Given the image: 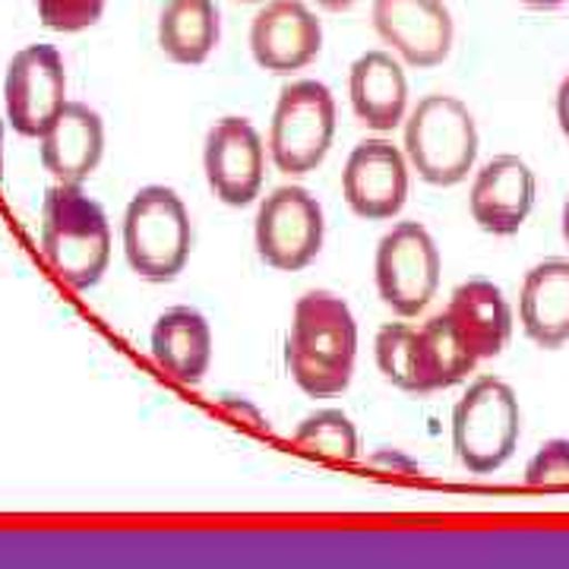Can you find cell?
I'll use <instances>...</instances> for the list:
<instances>
[{
  "instance_id": "obj_1",
  "label": "cell",
  "mask_w": 569,
  "mask_h": 569,
  "mask_svg": "<svg viewBox=\"0 0 569 569\" xmlns=\"http://www.w3.org/2000/svg\"><path fill=\"white\" fill-rule=\"evenodd\" d=\"M284 361L291 380L313 399H329L351 387L358 361V323L351 307L332 291H307L298 298Z\"/></svg>"
},
{
  "instance_id": "obj_2",
  "label": "cell",
  "mask_w": 569,
  "mask_h": 569,
  "mask_svg": "<svg viewBox=\"0 0 569 569\" xmlns=\"http://www.w3.org/2000/svg\"><path fill=\"white\" fill-rule=\"evenodd\" d=\"M41 253L73 291L102 282L111 263V224L82 183H54L41 203Z\"/></svg>"
},
{
  "instance_id": "obj_3",
  "label": "cell",
  "mask_w": 569,
  "mask_h": 569,
  "mask_svg": "<svg viewBox=\"0 0 569 569\" xmlns=\"http://www.w3.org/2000/svg\"><path fill=\"white\" fill-rule=\"evenodd\" d=\"M127 266L146 282H174L193 250V222L178 197L164 183H149L133 193L121 224Z\"/></svg>"
},
{
  "instance_id": "obj_4",
  "label": "cell",
  "mask_w": 569,
  "mask_h": 569,
  "mask_svg": "<svg viewBox=\"0 0 569 569\" xmlns=\"http://www.w3.org/2000/svg\"><path fill=\"white\" fill-rule=\"evenodd\" d=\"M478 123L456 96L430 92L406 118V159L433 187H456L478 162Z\"/></svg>"
},
{
  "instance_id": "obj_5",
  "label": "cell",
  "mask_w": 569,
  "mask_h": 569,
  "mask_svg": "<svg viewBox=\"0 0 569 569\" xmlns=\"http://www.w3.org/2000/svg\"><path fill=\"white\" fill-rule=\"evenodd\" d=\"M522 437L516 389L500 377H478L452 408V449L471 475H490L512 459Z\"/></svg>"
},
{
  "instance_id": "obj_6",
  "label": "cell",
  "mask_w": 569,
  "mask_h": 569,
  "mask_svg": "<svg viewBox=\"0 0 569 569\" xmlns=\"http://www.w3.org/2000/svg\"><path fill=\"white\" fill-rule=\"evenodd\" d=\"M336 137V99L320 80L288 82L269 123V159L272 164L301 178L317 171L332 149Z\"/></svg>"
},
{
  "instance_id": "obj_7",
  "label": "cell",
  "mask_w": 569,
  "mask_h": 569,
  "mask_svg": "<svg viewBox=\"0 0 569 569\" xmlns=\"http://www.w3.org/2000/svg\"><path fill=\"white\" fill-rule=\"evenodd\" d=\"M440 272H443L440 247L421 222L392 224L380 238L373 279L383 305L402 320L425 313L427 305L437 298Z\"/></svg>"
},
{
  "instance_id": "obj_8",
  "label": "cell",
  "mask_w": 569,
  "mask_h": 569,
  "mask_svg": "<svg viewBox=\"0 0 569 569\" xmlns=\"http://www.w3.org/2000/svg\"><path fill=\"white\" fill-rule=\"evenodd\" d=\"M323 206L305 187H276L257 209V253L266 266L279 272H298L313 263L323 250Z\"/></svg>"
},
{
  "instance_id": "obj_9",
  "label": "cell",
  "mask_w": 569,
  "mask_h": 569,
  "mask_svg": "<svg viewBox=\"0 0 569 569\" xmlns=\"http://www.w3.org/2000/svg\"><path fill=\"white\" fill-rule=\"evenodd\" d=\"M67 104V63L54 44H26L7 63L3 108L10 127L39 140Z\"/></svg>"
},
{
  "instance_id": "obj_10",
  "label": "cell",
  "mask_w": 569,
  "mask_h": 569,
  "mask_svg": "<svg viewBox=\"0 0 569 569\" xmlns=\"http://www.w3.org/2000/svg\"><path fill=\"white\" fill-rule=\"evenodd\" d=\"M370 22L389 51L415 70L447 61L456 22L443 0H373Z\"/></svg>"
},
{
  "instance_id": "obj_11",
  "label": "cell",
  "mask_w": 569,
  "mask_h": 569,
  "mask_svg": "<svg viewBox=\"0 0 569 569\" xmlns=\"http://www.w3.org/2000/svg\"><path fill=\"white\" fill-rule=\"evenodd\" d=\"M203 171L209 190L224 206H250L266 178V146L247 118H222L209 127L203 142Z\"/></svg>"
},
{
  "instance_id": "obj_12",
  "label": "cell",
  "mask_w": 569,
  "mask_h": 569,
  "mask_svg": "<svg viewBox=\"0 0 569 569\" xmlns=\"http://www.w3.org/2000/svg\"><path fill=\"white\" fill-rule=\"evenodd\" d=\"M342 197L358 219H396L408 203L406 152L383 137L358 142L342 171Z\"/></svg>"
},
{
  "instance_id": "obj_13",
  "label": "cell",
  "mask_w": 569,
  "mask_h": 569,
  "mask_svg": "<svg viewBox=\"0 0 569 569\" xmlns=\"http://www.w3.org/2000/svg\"><path fill=\"white\" fill-rule=\"evenodd\" d=\"M323 22L305 0H266L250 22V54L260 70L291 77L320 58Z\"/></svg>"
},
{
  "instance_id": "obj_14",
  "label": "cell",
  "mask_w": 569,
  "mask_h": 569,
  "mask_svg": "<svg viewBox=\"0 0 569 569\" xmlns=\"http://www.w3.org/2000/svg\"><path fill=\"white\" fill-rule=\"evenodd\" d=\"M535 193H538V181L526 159L493 156L475 174L468 193V212L481 231L497 238H512L529 222Z\"/></svg>"
},
{
  "instance_id": "obj_15",
  "label": "cell",
  "mask_w": 569,
  "mask_h": 569,
  "mask_svg": "<svg viewBox=\"0 0 569 569\" xmlns=\"http://www.w3.org/2000/svg\"><path fill=\"white\" fill-rule=\"evenodd\" d=\"M39 156L58 183L89 181L104 156L102 114L89 104L67 102L39 137Z\"/></svg>"
},
{
  "instance_id": "obj_16",
  "label": "cell",
  "mask_w": 569,
  "mask_h": 569,
  "mask_svg": "<svg viewBox=\"0 0 569 569\" xmlns=\"http://www.w3.org/2000/svg\"><path fill=\"white\" fill-rule=\"evenodd\" d=\"M348 99L355 118L389 133L408 118V77L392 51L373 48L365 51L348 70Z\"/></svg>"
},
{
  "instance_id": "obj_17",
  "label": "cell",
  "mask_w": 569,
  "mask_h": 569,
  "mask_svg": "<svg viewBox=\"0 0 569 569\" xmlns=\"http://www.w3.org/2000/svg\"><path fill=\"white\" fill-rule=\"evenodd\" d=\"M149 348L171 380L200 387L212 365V326L193 307H171L152 326Z\"/></svg>"
},
{
  "instance_id": "obj_18",
  "label": "cell",
  "mask_w": 569,
  "mask_h": 569,
  "mask_svg": "<svg viewBox=\"0 0 569 569\" xmlns=\"http://www.w3.org/2000/svg\"><path fill=\"white\" fill-rule=\"evenodd\" d=\"M447 313L478 361L497 358L512 339V307L500 284L490 279H468L459 284L449 298Z\"/></svg>"
},
{
  "instance_id": "obj_19",
  "label": "cell",
  "mask_w": 569,
  "mask_h": 569,
  "mask_svg": "<svg viewBox=\"0 0 569 569\" xmlns=\"http://www.w3.org/2000/svg\"><path fill=\"white\" fill-rule=\"evenodd\" d=\"M519 320L535 346L557 351L569 342V260L531 266L519 291Z\"/></svg>"
},
{
  "instance_id": "obj_20",
  "label": "cell",
  "mask_w": 569,
  "mask_h": 569,
  "mask_svg": "<svg viewBox=\"0 0 569 569\" xmlns=\"http://www.w3.org/2000/svg\"><path fill=\"white\" fill-rule=\"evenodd\" d=\"M156 32L168 61L200 67L222 39V13L216 0H164Z\"/></svg>"
},
{
  "instance_id": "obj_21",
  "label": "cell",
  "mask_w": 569,
  "mask_h": 569,
  "mask_svg": "<svg viewBox=\"0 0 569 569\" xmlns=\"http://www.w3.org/2000/svg\"><path fill=\"white\" fill-rule=\"evenodd\" d=\"M418 348H421V380H425V396L440 392V389L462 383L468 373L478 367L475 351L466 346L462 332L449 320V313L430 317L418 329Z\"/></svg>"
},
{
  "instance_id": "obj_22",
  "label": "cell",
  "mask_w": 569,
  "mask_h": 569,
  "mask_svg": "<svg viewBox=\"0 0 569 569\" xmlns=\"http://www.w3.org/2000/svg\"><path fill=\"white\" fill-rule=\"evenodd\" d=\"M373 358L380 373L389 383L402 392L425 396V380H421V348H418V329L408 323L380 326L373 339Z\"/></svg>"
},
{
  "instance_id": "obj_23",
  "label": "cell",
  "mask_w": 569,
  "mask_h": 569,
  "mask_svg": "<svg viewBox=\"0 0 569 569\" xmlns=\"http://www.w3.org/2000/svg\"><path fill=\"white\" fill-rule=\"evenodd\" d=\"M291 440L326 459H339V462L358 459V427L339 408H320L307 415L305 421L295 427Z\"/></svg>"
},
{
  "instance_id": "obj_24",
  "label": "cell",
  "mask_w": 569,
  "mask_h": 569,
  "mask_svg": "<svg viewBox=\"0 0 569 569\" xmlns=\"http://www.w3.org/2000/svg\"><path fill=\"white\" fill-rule=\"evenodd\" d=\"M36 10L51 32H82L102 20L104 0H36Z\"/></svg>"
},
{
  "instance_id": "obj_25",
  "label": "cell",
  "mask_w": 569,
  "mask_h": 569,
  "mask_svg": "<svg viewBox=\"0 0 569 569\" xmlns=\"http://www.w3.org/2000/svg\"><path fill=\"white\" fill-rule=\"evenodd\" d=\"M526 485L538 490L569 488V440L553 437L541 443L526 466Z\"/></svg>"
},
{
  "instance_id": "obj_26",
  "label": "cell",
  "mask_w": 569,
  "mask_h": 569,
  "mask_svg": "<svg viewBox=\"0 0 569 569\" xmlns=\"http://www.w3.org/2000/svg\"><path fill=\"white\" fill-rule=\"evenodd\" d=\"M367 466L383 468V471H392V475H406V478L421 475V466H418L411 456H406L402 449H389V447H380L373 456H367Z\"/></svg>"
},
{
  "instance_id": "obj_27",
  "label": "cell",
  "mask_w": 569,
  "mask_h": 569,
  "mask_svg": "<svg viewBox=\"0 0 569 569\" xmlns=\"http://www.w3.org/2000/svg\"><path fill=\"white\" fill-rule=\"evenodd\" d=\"M222 408H224V411H231L234 418H244L247 425L266 427L263 411L253 406V402H247V399H241V396H222Z\"/></svg>"
},
{
  "instance_id": "obj_28",
  "label": "cell",
  "mask_w": 569,
  "mask_h": 569,
  "mask_svg": "<svg viewBox=\"0 0 569 569\" xmlns=\"http://www.w3.org/2000/svg\"><path fill=\"white\" fill-rule=\"evenodd\" d=\"M557 123H560V133L569 140V70L557 86Z\"/></svg>"
},
{
  "instance_id": "obj_29",
  "label": "cell",
  "mask_w": 569,
  "mask_h": 569,
  "mask_svg": "<svg viewBox=\"0 0 569 569\" xmlns=\"http://www.w3.org/2000/svg\"><path fill=\"white\" fill-rule=\"evenodd\" d=\"M317 7H323V10H329V13H342V10H351L358 0H313Z\"/></svg>"
},
{
  "instance_id": "obj_30",
  "label": "cell",
  "mask_w": 569,
  "mask_h": 569,
  "mask_svg": "<svg viewBox=\"0 0 569 569\" xmlns=\"http://www.w3.org/2000/svg\"><path fill=\"white\" fill-rule=\"evenodd\" d=\"M522 7H529V10H557V7H563L567 0H519Z\"/></svg>"
},
{
  "instance_id": "obj_31",
  "label": "cell",
  "mask_w": 569,
  "mask_h": 569,
  "mask_svg": "<svg viewBox=\"0 0 569 569\" xmlns=\"http://www.w3.org/2000/svg\"><path fill=\"white\" fill-rule=\"evenodd\" d=\"M560 228H563V241L569 244V197L567 203H563V216H560Z\"/></svg>"
},
{
  "instance_id": "obj_32",
  "label": "cell",
  "mask_w": 569,
  "mask_h": 569,
  "mask_svg": "<svg viewBox=\"0 0 569 569\" xmlns=\"http://www.w3.org/2000/svg\"><path fill=\"white\" fill-rule=\"evenodd\" d=\"M3 133H7V123L0 121V181H3Z\"/></svg>"
},
{
  "instance_id": "obj_33",
  "label": "cell",
  "mask_w": 569,
  "mask_h": 569,
  "mask_svg": "<svg viewBox=\"0 0 569 569\" xmlns=\"http://www.w3.org/2000/svg\"><path fill=\"white\" fill-rule=\"evenodd\" d=\"M234 3H266V0H234Z\"/></svg>"
}]
</instances>
